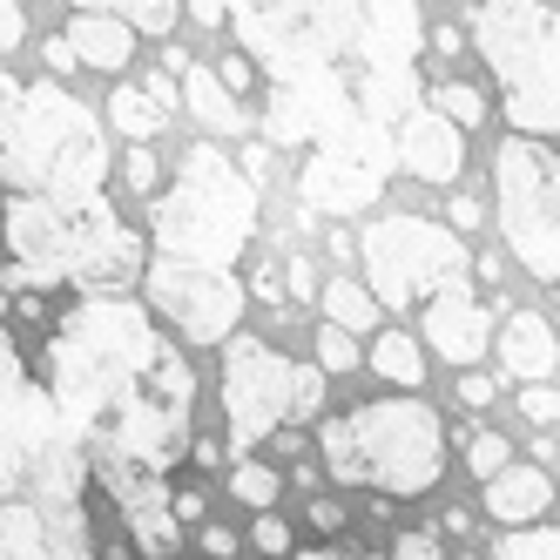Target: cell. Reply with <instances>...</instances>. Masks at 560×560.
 I'll return each instance as SVG.
<instances>
[{"label": "cell", "mask_w": 560, "mask_h": 560, "mask_svg": "<svg viewBox=\"0 0 560 560\" xmlns=\"http://www.w3.org/2000/svg\"><path fill=\"white\" fill-rule=\"evenodd\" d=\"M553 506V479H547V466H500L493 479H487V513L500 520V527H520V520H540Z\"/></svg>", "instance_id": "obj_18"}, {"label": "cell", "mask_w": 560, "mask_h": 560, "mask_svg": "<svg viewBox=\"0 0 560 560\" xmlns=\"http://www.w3.org/2000/svg\"><path fill=\"white\" fill-rule=\"evenodd\" d=\"M317 311H325V325H338V331H372L378 325V298L365 284H351V277H331V284L317 291Z\"/></svg>", "instance_id": "obj_20"}, {"label": "cell", "mask_w": 560, "mask_h": 560, "mask_svg": "<svg viewBox=\"0 0 560 560\" xmlns=\"http://www.w3.org/2000/svg\"><path fill=\"white\" fill-rule=\"evenodd\" d=\"M223 21L264 82L345 89L378 122H398L425 95L419 0H223Z\"/></svg>", "instance_id": "obj_2"}, {"label": "cell", "mask_w": 560, "mask_h": 560, "mask_svg": "<svg viewBox=\"0 0 560 560\" xmlns=\"http://www.w3.org/2000/svg\"><path fill=\"white\" fill-rule=\"evenodd\" d=\"M311 527H325V534H338V527H345V513H338L331 500H317V506H311Z\"/></svg>", "instance_id": "obj_40"}, {"label": "cell", "mask_w": 560, "mask_h": 560, "mask_svg": "<svg viewBox=\"0 0 560 560\" xmlns=\"http://www.w3.org/2000/svg\"><path fill=\"white\" fill-rule=\"evenodd\" d=\"M392 149H398V170H412L419 183H459V170H466V129L419 102L398 115Z\"/></svg>", "instance_id": "obj_14"}, {"label": "cell", "mask_w": 560, "mask_h": 560, "mask_svg": "<svg viewBox=\"0 0 560 560\" xmlns=\"http://www.w3.org/2000/svg\"><path fill=\"white\" fill-rule=\"evenodd\" d=\"M317 446H325L338 487H378L385 500H419L446 466V425L425 398H372L351 419H325Z\"/></svg>", "instance_id": "obj_7"}, {"label": "cell", "mask_w": 560, "mask_h": 560, "mask_svg": "<svg viewBox=\"0 0 560 560\" xmlns=\"http://www.w3.org/2000/svg\"><path fill=\"white\" fill-rule=\"evenodd\" d=\"M217 82H223L230 95H244V89L257 82V68H250V55H223V61H217Z\"/></svg>", "instance_id": "obj_32"}, {"label": "cell", "mask_w": 560, "mask_h": 560, "mask_svg": "<svg viewBox=\"0 0 560 560\" xmlns=\"http://www.w3.org/2000/svg\"><path fill=\"white\" fill-rule=\"evenodd\" d=\"M479 217H487V210H479V196H453V230H472Z\"/></svg>", "instance_id": "obj_39"}, {"label": "cell", "mask_w": 560, "mask_h": 560, "mask_svg": "<svg viewBox=\"0 0 560 560\" xmlns=\"http://www.w3.org/2000/svg\"><path fill=\"white\" fill-rule=\"evenodd\" d=\"M8 284L14 291H48V284H74V291H129L142 277V236L115 217L102 196H21L8 203Z\"/></svg>", "instance_id": "obj_4"}, {"label": "cell", "mask_w": 560, "mask_h": 560, "mask_svg": "<svg viewBox=\"0 0 560 560\" xmlns=\"http://www.w3.org/2000/svg\"><path fill=\"white\" fill-rule=\"evenodd\" d=\"M425 95H432V108L446 115V122H459V129L487 122V95H479L472 82H439V89H425Z\"/></svg>", "instance_id": "obj_25"}, {"label": "cell", "mask_w": 560, "mask_h": 560, "mask_svg": "<svg viewBox=\"0 0 560 560\" xmlns=\"http://www.w3.org/2000/svg\"><path fill=\"white\" fill-rule=\"evenodd\" d=\"M317 372H358V331H317Z\"/></svg>", "instance_id": "obj_27"}, {"label": "cell", "mask_w": 560, "mask_h": 560, "mask_svg": "<svg viewBox=\"0 0 560 560\" xmlns=\"http://www.w3.org/2000/svg\"><path fill=\"white\" fill-rule=\"evenodd\" d=\"M176 74H183V102H189V115H196L203 129H217V136H236V129H244V108H236V95L217 82V68L183 61Z\"/></svg>", "instance_id": "obj_19"}, {"label": "cell", "mask_w": 560, "mask_h": 560, "mask_svg": "<svg viewBox=\"0 0 560 560\" xmlns=\"http://www.w3.org/2000/svg\"><path fill=\"white\" fill-rule=\"evenodd\" d=\"M0 176H8L21 196H55V203L102 196L108 136L95 122V108L82 95L55 89V82L21 89L8 129H0Z\"/></svg>", "instance_id": "obj_6"}, {"label": "cell", "mask_w": 560, "mask_h": 560, "mask_svg": "<svg viewBox=\"0 0 560 560\" xmlns=\"http://www.w3.org/2000/svg\"><path fill=\"white\" fill-rule=\"evenodd\" d=\"M21 34H27L21 0H0V48H21Z\"/></svg>", "instance_id": "obj_33"}, {"label": "cell", "mask_w": 560, "mask_h": 560, "mask_svg": "<svg viewBox=\"0 0 560 560\" xmlns=\"http://www.w3.org/2000/svg\"><path fill=\"white\" fill-rule=\"evenodd\" d=\"M520 412H527V419H534V425L547 432V425L560 419V392H553L547 378H527V392H520Z\"/></svg>", "instance_id": "obj_29"}, {"label": "cell", "mask_w": 560, "mask_h": 560, "mask_svg": "<svg viewBox=\"0 0 560 560\" xmlns=\"http://www.w3.org/2000/svg\"><path fill=\"white\" fill-rule=\"evenodd\" d=\"M170 513H176V520H203V493H196V487L170 493Z\"/></svg>", "instance_id": "obj_37"}, {"label": "cell", "mask_w": 560, "mask_h": 560, "mask_svg": "<svg viewBox=\"0 0 560 560\" xmlns=\"http://www.w3.org/2000/svg\"><path fill=\"white\" fill-rule=\"evenodd\" d=\"M298 560H345V553H298Z\"/></svg>", "instance_id": "obj_45"}, {"label": "cell", "mask_w": 560, "mask_h": 560, "mask_svg": "<svg viewBox=\"0 0 560 560\" xmlns=\"http://www.w3.org/2000/svg\"><path fill=\"white\" fill-rule=\"evenodd\" d=\"M493 553L500 560H560V540H553V527H527V520H520V527H506L493 540Z\"/></svg>", "instance_id": "obj_26"}, {"label": "cell", "mask_w": 560, "mask_h": 560, "mask_svg": "<svg viewBox=\"0 0 560 560\" xmlns=\"http://www.w3.org/2000/svg\"><path fill=\"white\" fill-rule=\"evenodd\" d=\"M42 392L55 398L68 439L82 446L89 479L122 513L170 500V472L189 453L196 378L183 351L155 331L149 304L108 291L74 304L48 331Z\"/></svg>", "instance_id": "obj_1"}, {"label": "cell", "mask_w": 560, "mask_h": 560, "mask_svg": "<svg viewBox=\"0 0 560 560\" xmlns=\"http://www.w3.org/2000/svg\"><path fill=\"white\" fill-rule=\"evenodd\" d=\"M142 291H149V311L183 331V345H223L244 325V284L217 264L142 257Z\"/></svg>", "instance_id": "obj_12"}, {"label": "cell", "mask_w": 560, "mask_h": 560, "mask_svg": "<svg viewBox=\"0 0 560 560\" xmlns=\"http://www.w3.org/2000/svg\"><path fill=\"white\" fill-rule=\"evenodd\" d=\"M155 102H163V108H176V89H170V74H149V82H142Z\"/></svg>", "instance_id": "obj_43"}, {"label": "cell", "mask_w": 560, "mask_h": 560, "mask_svg": "<svg viewBox=\"0 0 560 560\" xmlns=\"http://www.w3.org/2000/svg\"><path fill=\"white\" fill-rule=\"evenodd\" d=\"M372 372L378 378H392V385H425V351H419V338L412 331H378V345H372Z\"/></svg>", "instance_id": "obj_22"}, {"label": "cell", "mask_w": 560, "mask_h": 560, "mask_svg": "<svg viewBox=\"0 0 560 560\" xmlns=\"http://www.w3.org/2000/svg\"><path fill=\"white\" fill-rule=\"evenodd\" d=\"M358 264H365V291L378 298V311H412L446 284V277H466L472 250L446 223L378 217L365 236H358Z\"/></svg>", "instance_id": "obj_11"}, {"label": "cell", "mask_w": 560, "mask_h": 560, "mask_svg": "<svg viewBox=\"0 0 560 560\" xmlns=\"http://www.w3.org/2000/svg\"><path fill=\"white\" fill-rule=\"evenodd\" d=\"M472 48L506 89V122L520 136L560 129V14L547 0H479Z\"/></svg>", "instance_id": "obj_8"}, {"label": "cell", "mask_w": 560, "mask_h": 560, "mask_svg": "<svg viewBox=\"0 0 560 560\" xmlns=\"http://www.w3.org/2000/svg\"><path fill=\"white\" fill-rule=\"evenodd\" d=\"M493 392H500L493 378H479V372H472V378H459V406H493Z\"/></svg>", "instance_id": "obj_35"}, {"label": "cell", "mask_w": 560, "mask_h": 560, "mask_svg": "<svg viewBox=\"0 0 560 560\" xmlns=\"http://www.w3.org/2000/svg\"><path fill=\"white\" fill-rule=\"evenodd\" d=\"M0 560H102L89 466L0 325Z\"/></svg>", "instance_id": "obj_3"}, {"label": "cell", "mask_w": 560, "mask_h": 560, "mask_svg": "<svg viewBox=\"0 0 560 560\" xmlns=\"http://www.w3.org/2000/svg\"><path fill=\"white\" fill-rule=\"evenodd\" d=\"M129 189H142V196L155 189V155L149 149H129Z\"/></svg>", "instance_id": "obj_34"}, {"label": "cell", "mask_w": 560, "mask_h": 560, "mask_svg": "<svg viewBox=\"0 0 560 560\" xmlns=\"http://www.w3.org/2000/svg\"><path fill=\"white\" fill-rule=\"evenodd\" d=\"M74 8H102V14H122L136 34H170V27H176V0H74Z\"/></svg>", "instance_id": "obj_23"}, {"label": "cell", "mask_w": 560, "mask_h": 560, "mask_svg": "<svg viewBox=\"0 0 560 560\" xmlns=\"http://www.w3.org/2000/svg\"><path fill=\"white\" fill-rule=\"evenodd\" d=\"M230 493L244 500V506H257V513H264V506H277V493H284V479H277L264 459H250V453H244V459H236V472H230Z\"/></svg>", "instance_id": "obj_24"}, {"label": "cell", "mask_w": 560, "mask_h": 560, "mask_svg": "<svg viewBox=\"0 0 560 560\" xmlns=\"http://www.w3.org/2000/svg\"><path fill=\"white\" fill-rule=\"evenodd\" d=\"M189 14L203 21V27H223V0H189Z\"/></svg>", "instance_id": "obj_42"}, {"label": "cell", "mask_w": 560, "mask_h": 560, "mask_svg": "<svg viewBox=\"0 0 560 560\" xmlns=\"http://www.w3.org/2000/svg\"><path fill=\"white\" fill-rule=\"evenodd\" d=\"M500 372L506 378H553V365H560V345H553V325L540 311H506V325H500Z\"/></svg>", "instance_id": "obj_16"}, {"label": "cell", "mask_w": 560, "mask_h": 560, "mask_svg": "<svg viewBox=\"0 0 560 560\" xmlns=\"http://www.w3.org/2000/svg\"><path fill=\"white\" fill-rule=\"evenodd\" d=\"M108 122H115V129H122L129 142H149L155 129H163V122H170V108H163V102H155V95H149L142 82H129V89H115V95H108Z\"/></svg>", "instance_id": "obj_21"}, {"label": "cell", "mask_w": 560, "mask_h": 560, "mask_svg": "<svg viewBox=\"0 0 560 560\" xmlns=\"http://www.w3.org/2000/svg\"><path fill=\"white\" fill-rule=\"evenodd\" d=\"M425 345L439 358H453V365H472V358H487L493 345V325H487V304L466 277H446L432 298H425Z\"/></svg>", "instance_id": "obj_15"}, {"label": "cell", "mask_w": 560, "mask_h": 560, "mask_svg": "<svg viewBox=\"0 0 560 560\" xmlns=\"http://www.w3.org/2000/svg\"><path fill=\"white\" fill-rule=\"evenodd\" d=\"M317 412H325V372L317 365H291L284 351L244 325L223 338V419L236 459L257 453L284 419H317Z\"/></svg>", "instance_id": "obj_9"}, {"label": "cell", "mask_w": 560, "mask_h": 560, "mask_svg": "<svg viewBox=\"0 0 560 560\" xmlns=\"http://www.w3.org/2000/svg\"><path fill=\"white\" fill-rule=\"evenodd\" d=\"M500 230L534 284H560V170L547 136H506L493 155Z\"/></svg>", "instance_id": "obj_10"}, {"label": "cell", "mask_w": 560, "mask_h": 560, "mask_svg": "<svg viewBox=\"0 0 560 560\" xmlns=\"http://www.w3.org/2000/svg\"><path fill=\"white\" fill-rule=\"evenodd\" d=\"M149 236H155V257L230 270L257 236V183L223 149L196 142L183 149L176 176L149 189Z\"/></svg>", "instance_id": "obj_5"}, {"label": "cell", "mask_w": 560, "mask_h": 560, "mask_svg": "<svg viewBox=\"0 0 560 560\" xmlns=\"http://www.w3.org/2000/svg\"><path fill=\"white\" fill-rule=\"evenodd\" d=\"M14 102H21V82H14V74H0V129H8V115H14Z\"/></svg>", "instance_id": "obj_41"}, {"label": "cell", "mask_w": 560, "mask_h": 560, "mask_svg": "<svg viewBox=\"0 0 560 560\" xmlns=\"http://www.w3.org/2000/svg\"><path fill=\"white\" fill-rule=\"evenodd\" d=\"M203 547H210V560H230L236 553V534L230 527H203Z\"/></svg>", "instance_id": "obj_38"}, {"label": "cell", "mask_w": 560, "mask_h": 560, "mask_svg": "<svg viewBox=\"0 0 560 560\" xmlns=\"http://www.w3.org/2000/svg\"><path fill=\"white\" fill-rule=\"evenodd\" d=\"M250 540H257L264 553H291V527H284V520H277L270 506L257 513V527H250Z\"/></svg>", "instance_id": "obj_31"}, {"label": "cell", "mask_w": 560, "mask_h": 560, "mask_svg": "<svg viewBox=\"0 0 560 560\" xmlns=\"http://www.w3.org/2000/svg\"><path fill=\"white\" fill-rule=\"evenodd\" d=\"M291 298H311V270H304L298 257H291Z\"/></svg>", "instance_id": "obj_44"}, {"label": "cell", "mask_w": 560, "mask_h": 560, "mask_svg": "<svg viewBox=\"0 0 560 560\" xmlns=\"http://www.w3.org/2000/svg\"><path fill=\"white\" fill-rule=\"evenodd\" d=\"M506 459H513V446H506L500 432H472V446H466V466H472L479 479H493V472H500Z\"/></svg>", "instance_id": "obj_28"}, {"label": "cell", "mask_w": 560, "mask_h": 560, "mask_svg": "<svg viewBox=\"0 0 560 560\" xmlns=\"http://www.w3.org/2000/svg\"><path fill=\"white\" fill-rule=\"evenodd\" d=\"M392 560H446V547H439V534H432V527H412V534H398Z\"/></svg>", "instance_id": "obj_30"}, {"label": "cell", "mask_w": 560, "mask_h": 560, "mask_svg": "<svg viewBox=\"0 0 560 560\" xmlns=\"http://www.w3.org/2000/svg\"><path fill=\"white\" fill-rule=\"evenodd\" d=\"M61 34H68L74 61H89V68H102V74L129 68V55H136V27H129L122 14H102V8H74V21H68Z\"/></svg>", "instance_id": "obj_17"}, {"label": "cell", "mask_w": 560, "mask_h": 560, "mask_svg": "<svg viewBox=\"0 0 560 560\" xmlns=\"http://www.w3.org/2000/svg\"><path fill=\"white\" fill-rule=\"evenodd\" d=\"M392 170H398L392 136H378V142H325V149H311L304 170H298V203L317 210V217H358L365 203L385 196Z\"/></svg>", "instance_id": "obj_13"}, {"label": "cell", "mask_w": 560, "mask_h": 560, "mask_svg": "<svg viewBox=\"0 0 560 560\" xmlns=\"http://www.w3.org/2000/svg\"><path fill=\"white\" fill-rule=\"evenodd\" d=\"M42 55H48V68H55V74L82 68V61H74V48H68V34H48V48H42Z\"/></svg>", "instance_id": "obj_36"}]
</instances>
